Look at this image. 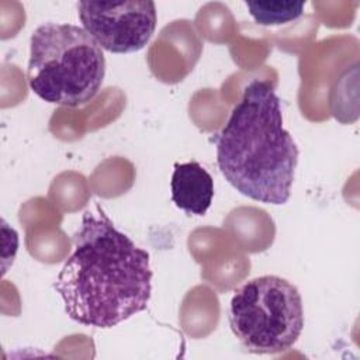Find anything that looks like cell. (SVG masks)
<instances>
[{
    "label": "cell",
    "instance_id": "52a82bcc",
    "mask_svg": "<svg viewBox=\"0 0 360 360\" xmlns=\"http://www.w3.org/2000/svg\"><path fill=\"white\" fill-rule=\"evenodd\" d=\"M249 14L259 25H281L300 18L305 1L294 0H256L245 3Z\"/></svg>",
    "mask_w": 360,
    "mask_h": 360
},
{
    "label": "cell",
    "instance_id": "6da1fadb",
    "mask_svg": "<svg viewBox=\"0 0 360 360\" xmlns=\"http://www.w3.org/2000/svg\"><path fill=\"white\" fill-rule=\"evenodd\" d=\"M152 276L149 253L98 208L83 214L53 287L72 321L107 329L146 309Z\"/></svg>",
    "mask_w": 360,
    "mask_h": 360
},
{
    "label": "cell",
    "instance_id": "8992f818",
    "mask_svg": "<svg viewBox=\"0 0 360 360\" xmlns=\"http://www.w3.org/2000/svg\"><path fill=\"white\" fill-rule=\"evenodd\" d=\"M170 190L177 208L187 215H204L212 202L214 180L195 160L174 163Z\"/></svg>",
    "mask_w": 360,
    "mask_h": 360
},
{
    "label": "cell",
    "instance_id": "3957f363",
    "mask_svg": "<svg viewBox=\"0 0 360 360\" xmlns=\"http://www.w3.org/2000/svg\"><path fill=\"white\" fill-rule=\"evenodd\" d=\"M104 76L103 49L83 27L45 22L32 32L27 80L44 101L65 107L87 104Z\"/></svg>",
    "mask_w": 360,
    "mask_h": 360
},
{
    "label": "cell",
    "instance_id": "7a4b0ae2",
    "mask_svg": "<svg viewBox=\"0 0 360 360\" xmlns=\"http://www.w3.org/2000/svg\"><path fill=\"white\" fill-rule=\"evenodd\" d=\"M298 148L283 125L278 96L269 80H252L217 138V163L240 194L281 205L291 195Z\"/></svg>",
    "mask_w": 360,
    "mask_h": 360
},
{
    "label": "cell",
    "instance_id": "5b68a950",
    "mask_svg": "<svg viewBox=\"0 0 360 360\" xmlns=\"http://www.w3.org/2000/svg\"><path fill=\"white\" fill-rule=\"evenodd\" d=\"M77 15L91 38L111 53L141 51L156 28V6L149 0L80 1Z\"/></svg>",
    "mask_w": 360,
    "mask_h": 360
},
{
    "label": "cell",
    "instance_id": "277c9868",
    "mask_svg": "<svg viewBox=\"0 0 360 360\" xmlns=\"http://www.w3.org/2000/svg\"><path fill=\"white\" fill-rule=\"evenodd\" d=\"M304 322L298 288L280 276L245 281L229 302V326L240 345L255 354L287 352L301 336Z\"/></svg>",
    "mask_w": 360,
    "mask_h": 360
}]
</instances>
